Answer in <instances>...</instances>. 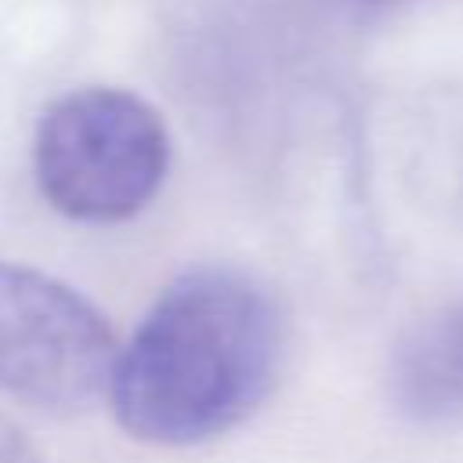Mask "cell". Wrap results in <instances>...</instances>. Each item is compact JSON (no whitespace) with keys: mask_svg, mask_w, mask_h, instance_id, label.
I'll return each mask as SVG.
<instances>
[{"mask_svg":"<svg viewBox=\"0 0 463 463\" xmlns=\"http://www.w3.org/2000/svg\"><path fill=\"white\" fill-rule=\"evenodd\" d=\"M282 351V311L253 275L224 264L188 268L119 344L105 398L134 441L203 445L264 405Z\"/></svg>","mask_w":463,"mask_h":463,"instance_id":"6da1fadb","label":"cell"},{"mask_svg":"<svg viewBox=\"0 0 463 463\" xmlns=\"http://www.w3.org/2000/svg\"><path fill=\"white\" fill-rule=\"evenodd\" d=\"M29 152L33 181L54 213L76 224H123L163 192L174 145L148 98L90 83L40 112Z\"/></svg>","mask_w":463,"mask_h":463,"instance_id":"7a4b0ae2","label":"cell"},{"mask_svg":"<svg viewBox=\"0 0 463 463\" xmlns=\"http://www.w3.org/2000/svg\"><path fill=\"white\" fill-rule=\"evenodd\" d=\"M119 340L105 311L76 286L0 260V394L80 412L109 394Z\"/></svg>","mask_w":463,"mask_h":463,"instance_id":"3957f363","label":"cell"},{"mask_svg":"<svg viewBox=\"0 0 463 463\" xmlns=\"http://www.w3.org/2000/svg\"><path fill=\"white\" fill-rule=\"evenodd\" d=\"M398 394L416 412L463 409V307L430 318L402 347L394 365Z\"/></svg>","mask_w":463,"mask_h":463,"instance_id":"277c9868","label":"cell"},{"mask_svg":"<svg viewBox=\"0 0 463 463\" xmlns=\"http://www.w3.org/2000/svg\"><path fill=\"white\" fill-rule=\"evenodd\" d=\"M0 463H36L29 445L11 427H4V423H0Z\"/></svg>","mask_w":463,"mask_h":463,"instance_id":"5b68a950","label":"cell"},{"mask_svg":"<svg viewBox=\"0 0 463 463\" xmlns=\"http://www.w3.org/2000/svg\"><path fill=\"white\" fill-rule=\"evenodd\" d=\"M351 4H358V7H387L394 0H351Z\"/></svg>","mask_w":463,"mask_h":463,"instance_id":"8992f818","label":"cell"}]
</instances>
